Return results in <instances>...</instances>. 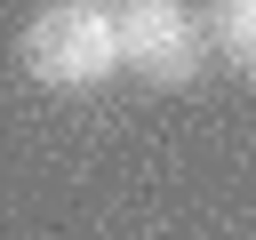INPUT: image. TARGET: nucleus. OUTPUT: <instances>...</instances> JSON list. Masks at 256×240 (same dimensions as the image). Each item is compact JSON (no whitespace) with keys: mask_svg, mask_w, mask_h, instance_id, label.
<instances>
[{"mask_svg":"<svg viewBox=\"0 0 256 240\" xmlns=\"http://www.w3.org/2000/svg\"><path fill=\"white\" fill-rule=\"evenodd\" d=\"M16 56H24V72H32L40 88H56V96H72V88H104V80L120 72V24H112V0H48V8L24 24Z\"/></svg>","mask_w":256,"mask_h":240,"instance_id":"nucleus-1","label":"nucleus"},{"mask_svg":"<svg viewBox=\"0 0 256 240\" xmlns=\"http://www.w3.org/2000/svg\"><path fill=\"white\" fill-rule=\"evenodd\" d=\"M208 48H224V56L256 80V0H216V16H208Z\"/></svg>","mask_w":256,"mask_h":240,"instance_id":"nucleus-3","label":"nucleus"},{"mask_svg":"<svg viewBox=\"0 0 256 240\" xmlns=\"http://www.w3.org/2000/svg\"><path fill=\"white\" fill-rule=\"evenodd\" d=\"M112 24H120V64L152 88H184L208 56V24L184 0H112Z\"/></svg>","mask_w":256,"mask_h":240,"instance_id":"nucleus-2","label":"nucleus"}]
</instances>
